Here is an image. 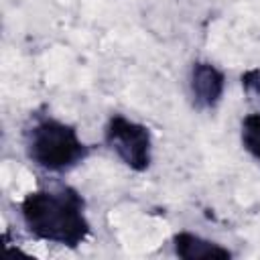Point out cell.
Returning a JSON list of instances; mask_svg holds the SVG:
<instances>
[{
	"mask_svg": "<svg viewBox=\"0 0 260 260\" xmlns=\"http://www.w3.org/2000/svg\"><path fill=\"white\" fill-rule=\"evenodd\" d=\"M106 142L132 171H146L150 167V132L146 126L124 116H112L106 126Z\"/></svg>",
	"mask_w": 260,
	"mask_h": 260,
	"instance_id": "3",
	"label": "cell"
},
{
	"mask_svg": "<svg viewBox=\"0 0 260 260\" xmlns=\"http://www.w3.org/2000/svg\"><path fill=\"white\" fill-rule=\"evenodd\" d=\"M240 81H242V89L248 95V100L256 108H260V69H248V71H244L242 77H240Z\"/></svg>",
	"mask_w": 260,
	"mask_h": 260,
	"instance_id": "7",
	"label": "cell"
},
{
	"mask_svg": "<svg viewBox=\"0 0 260 260\" xmlns=\"http://www.w3.org/2000/svg\"><path fill=\"white\" fill-rule=\"evenodd\" d=\"M225 77L223 73L207 63V61H195L191 67V93L193 102L201 110H211L219 104L223 95Z\"/></svg>",
	"mask_w": 260,
	"mask_h": 260,
	"instance_id": "4",
	"label": "cell"
},
{
	"mask_svg": "<svg viewBox=\"0 0 260 260\" xmlns=\"http://www.w3.org/2000/svg\"><path fill=\"white\" fill-rule=\"evenodd\" d=\"M26 154L41 169L63 173L85 160L89 146L79 140L71 124L41 118L26 130Z\"/></svg>",
	"mask_w": 260,
	"mask_h": 260,
	"instance_id": "2",
	"label": "cell"
},
{
	"mask_svg": "<svg viewBox=\"0 0 260 260\" xmlns=\"http://www.w3.org/2000/svg\"><path fill=\"white\" fill-rule=\"evenodd\" d=\"M20 213L26 230L43 242L77 248L91 232L83 197L67 185L28 193L20 203Z\"/></svg>",
	"mask_w": 260,
	"mask_h": 260,
	"instance_id": "1",
	"label": "cell"
},
{
	"mask_svg": "<svg viewBox=\"0 0 260 260\" xmlns=\"http://www.w3.org/2000/svg\"><path fill=\"white\" fill-rule=\"evenodd\" d=\"M175 254L183 260H199V258H232V252L211 240H205L201 236L179 232L173 238Z\"/></svg>",
	"mask_w": 260,
	"mask_h": 260,
	"instance_id": "5",
	"label": "cell"
},
{
	"mask_svg": "<svg viewBox=\"0 0 260 260\" xmlns=\"http://www.w3.org/2000/svg\"><path fill=\"white\" fill-rule=\"evenodd\" d=\"M242 144L260 160V114H248L242 120Z\"/></svg>",
	"mask_w": 260,
	"mask_h": 260,
	"instance_id": "6",
	"label": "cell"
}]
</instances>
